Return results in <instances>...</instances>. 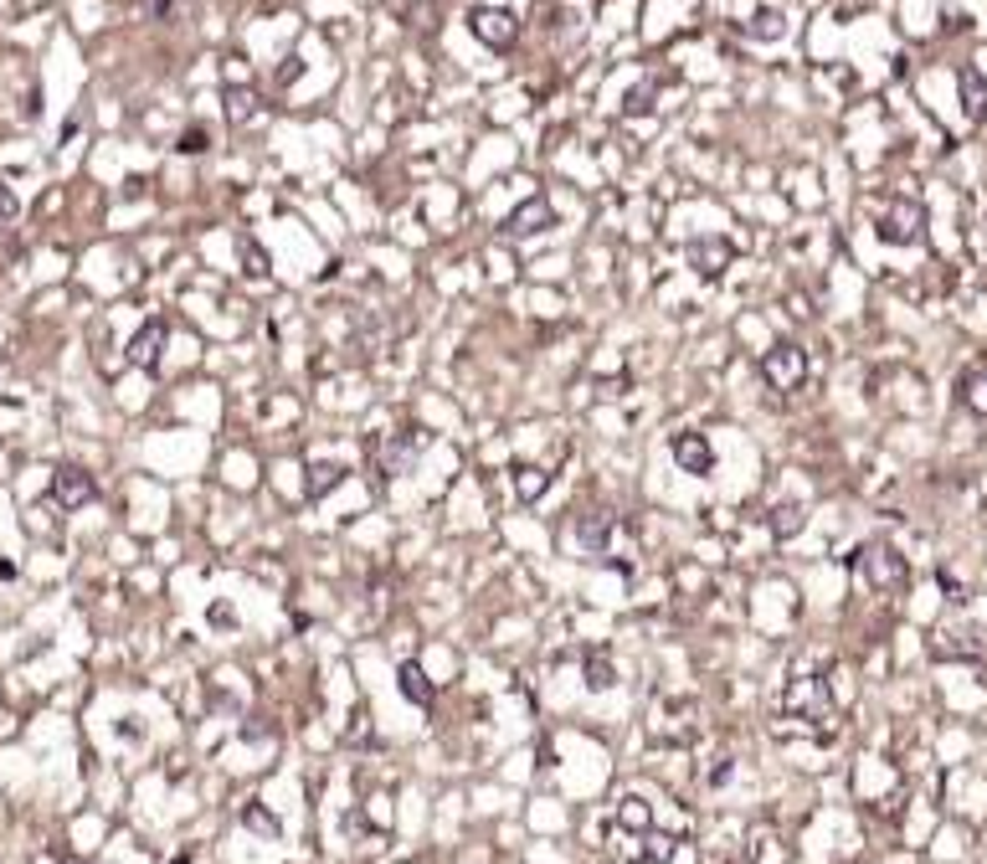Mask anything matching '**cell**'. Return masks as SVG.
<instances>
[{"mask_svg": "<svg viewBox=\"0 0 987 864\" xmlns=\"http://www.w3.org/2000/svg\"><path fill=\"white\" fill-rule=\"evenodd\" d=\"M781 705H787V720H802L818 741H829L833 731L823 725V720H833V695L823 679H812V674H797L792 685H787V695H781Z\"/></svg>", "mask_w": 987, "mask_h": 864, "instance_id": "1", "label": "cell"}, {"mask_svg": "<svg viewBox=\"0 0 987 864\" xmlns=\"http://www.w3.org/2000/svg\"><path fill=\"white\" fill-rule=\"evenodd\" d=\"M875 211V232L895 247H910V242H921V226H925V211L921 201H910V196H885V201H869Z\"/></svg>", "mask_w": 987, "mask_h": 864, "instance_id": "2", "label": "cell"}, {"mask_svg": "<svg viewBox=\"0 0 987 864\" xmlns=\"http://www.w3.org/2000/svg\"><path fill=\"white\" fill-rule=\"evenodd\" d=\"M762 381L771 386V391H797V386L808 381V350L792 345V340L771 345V350L762 355Z\"/></svg>", "mask_w": 987, "mask_h": 864, "instance_id": "3", "label": "cell"}, {"mask_svg": "<svg viewBox=\"0 0 987 864\" xmlns=\"http://www.w3.org/2000/svg\"><path fill=\"white\" fill-rule=\"evenodd\" d=\"M854 566L869 576L875 592H900L906 587V556H895L890 545H864L859 556H854Z\"/></svg>", "mask_w": 987, "mask_h": 864, "instance_id": "4", "label": "cell"}, {"mask_svg": "<svg viewBox=\"0 0 987 864\" xmlns=\"http://www.w3.org/2000/svg\"><path fill=\"white\" fill-rule=\"evenodd\" d=\"M93 494H98V484H93V474H88V468L67 464V468H57V474H52V499H57L62 510H82V504H88Z\"/></svg>", "mask_w": 987, "mask_h": 864, "instance_id": "5", "label": "cell"}, {"mask_svg": "<svg viewBox=\"0 0 987 864\" xmlns=\"http://www.w3.org/2000/svg\"><path fill=\"white\" fill-rule=\"evenodd\" d=\"M674 464H679V474H710L715 468V448H710V437L704 432H674Z\"/></svg>", "mask_w": 987, "mask_h": 864, "instance_id": "6", "label": "cell"}, {"mask_svg": "<svg viewBox=\"0 0 987 864\" xmlns=\"http://www.w3.org/2000/svg\"><path fill=\"white\" fill-rule=\"evenodd\" d=\"M468 26H474V36L484 42V47H510L514 36H520V21H514L510 11H489V5L468 11Z\"/></svg>", "mask_w": 987, "mask_h": 864, "instance_id": "7", "label": "cell"}, {"mask_svg": "<svg viewBox=\"0 0 987 864\" xmlns=\"http://www.w3.org/2000/svg\"><path fill=\"white\" fill-rule=\"evenodd\" d=\"M422 448H427V432H422V427L391 432V443H386V448H381V464H376V468H381V479H391V474H401V468L412 464V458H417V453H422Z\"/></svg>", "mask_w": 987, "mask_h": 864, "instance_id": "8", "label": "cell"}, {"mask_svg": "<svg viewBox=\"0 0 987 864\" xmlns=\"http://www.w3.org/2000/svg\"><path fill=\"white\" fill-rule=\"evenodd\" d=\"M695 715H700V705L689 700H664V725H653V736L658 741H685L695 731Z\"/></svg>", "mask_w": 987, "mask_h": 864, "instance_id": "9", "label": "cell"}, {"mask_svg": "<svg viewBox=\"0 0 987 864\" xmlns=\"http://www.w3.org/2000/svg\"><path fill=\"white\" fill-rule=\"evenodd\" d=\"M159 350H165V320H149L139 335L129 340V360H134V366H144V370L159 360Z\"/></svg>", "mask_w": 987, "mask_h": 864, "instance_id": "10", "label": "cell"}, {"mask_svg": "<svg viewBox=\"0 0 987 864\" xmlns=\"http://www.w3.org/2000/svg\"><path fill=\"white\" fill-rule=\"evenodd\" d=\"M689 257H695V268L704 273V278H715V273H725V263H731V242H720V237H704L689 247Z\"/></svg>", "mask_w": 987, "mask_h": 864, "instance_id": "11", "label": "cell"}, {"mask_svg": "<svg viewBox=\"0 0 987 864\" xmlns=\"http://www.w3.org/2000/svg\"><path fill=\"white\" fill-rule=\"evenodd\" d=\"M340 479H345V468L330 464V458H319V464H309V474H303V494L324 499L330 489H340Z\"/></svg>", "mask_w": 987, "mask_h": 864, "instance_id": "12", "label": "cell"}, {"mask_svg": "<svg viewBox=\"0 0 987 864\" xmlns=\"http://www.w3.org/2000/svg\"><path fill=\"white\" fill-rule=\"evenodd\" d=\"M545 489H551V474L541 464H514V494H520V504H535Z\"/></svg>", "mask_w": 987, "mask_h": 864, "instance_id": "13", "label": "cell"}, {"mask_svg": "<svg viewBox=\"0 0 987 864\" xmlns=\"http://www.w3.org/2000/svg\"><path fill=\"white\" fill-rule=\"evenodd\" d=\"M674 854H679V839H674V833H643V844L633 849V859L637 864H669Z\"/></svg>", "mask_w": 987, "mask_h": 864, "instance_id": "14", "label": "cell"}, {"mask_svg": "<svg viewBox=\"0 0 987 864\" xmlns=\"http://www.w3.org/2000/svg\"><path fill=\"white\" fill-rule=\"evenodd\" d=\"M612 541V510H587L581 514V545L587 551H607Z\"/></svg>", "mask_w": 987, "mask_h": 864, "instance_id": "15", "label": "cell"}, {"mask_svg": "<svg viewBox=\"0 0 987 864\" xmlns=\"http://www.w3.org/2000/svg\"><path fill=\"white\" fill-rule=\"evenodd\" d=\"M618 823H622L628 833H648V829H653V808H648V798L628 792V798L618 802Z\"/></svg>", "mask_w": 987, "mask_h": 864, "instance_id": "16", "label": "cell"}, {"mask_svg": "<svg viewBox=\"0 0 987 864\" xmlns=\"http://www.w3.org/2000/svg\"><path fill=\"white\" fill-rule=\"evenodd\" d=\"M956 391H962V401H967V412L987 417V366H972Z\"/></svg>", "mask_w": 987, "mask_h": 864, "instance_id": "17", "label": "cell"}, {"mask_svg": "<svg viewBox=\"0 0 987 864\" xmlns=\"http://www.w3.org/2000/svg\"><path fill=\"white\" fill-rule=\"evenodd\" d=\"M397 685H401V695H407L412 705H432V679L417 669V664H401V669H397Z\"/></svg>", "mask_w": 987, "mask_h": 864, "instance_id": "18", "label": "cell"}, {"mask_svg": "<svg viewBox=\"0 0 987 864\" xmlns=\"http://www.w3.org/2000/svg\"><path fill=\"white\" fill-rule=\"evenodd\" d=\"M962 103H967V119H982L987 113V78L977 72V67L962 72Z\"/></svg>", "mask_w": 987, "mask_h": 864, "instance_id": "19", "label": "cell"}, {"mask_svg": "<svg viewBox=\"0 0 987 864\" xmlns=\"http://www.w3.org/2000/svg\"><path fill=\"white\" fill-rule=\"evenodd\" d=\"M551 222V206L545 201H525V206L510 216V232H520V237H530V232H541V226Z\"/></svg>", "mask_w": 987, "mask_h": 864, "instance_id": "20", "label": "cell"}, {"mask_svg": "<svg viewBox=\"0 0 987 864\" xmlns=\"http://www.w3.org/2000/svg\"><path fill=\"white\" fill-rule=\"evenodd\" d=\"M253 113H257V93H253V88H226V119H232V124H247Z\"/></svg>", "mask_w": 987, "mask_h": 864, "instance_id": "21", "label": "cell"}, {"mask_svg": "<svg viewBox=\"0 0 987 864\" xmlns=\"http://www.w3.org/2000/svg\"><path fill=\"white\" fill-rule=\"evenodd\" d=\"M242 823L253 833H263V839H278V818L263 808V802H242Z\"/></svg>", "mask_w": 987, "mask_h": 864, "instance_id": "22", "label": "cell"}, {"mask_svg": "<svg viewBox=\"0 0 987 864\" xmlns=\"http://www.w3.org/2000/svg\"><path fill=\"white\" fill-rule=\"evenodd\" d=\"M618 685V669L607 654H587V689H612Z\"/></svg>", "mask_w": 987, "mask_h": 864, "instance_id": "23", "label": "cell"}, {"mask_svg": "<svg viewBox=\"0 0 987 864\" xmlns=\"http://www.w3.org/2000/svg\"><path fill=\"white\" fill-rule=\"evenodd\" d=\"M746 32H751V36H762V42H777V36L787 32V26H781V16H777V11H756Z\"/></svg>", "mask_w": 987, "mask_h": 864, "instance_id": "24", "label": "cell"}, {"mask_svg": "<svg viewBox=\"0 0 987 864\" xmlns=\"http://www.w3.org/2000/svg\"><path fill=\"white\" fill-rule=\"evenodd\" d=\"M797 525H802V510H797V504H781L777 520H771V530H777V535H797Z\"/></svg>", "mask_w": 987, "mask_h": 864, "instance_id": "25", "label": "cell"}, {"mask_svg": "<svg viewBox=\"0 0 987 864\" xmlns=\"http://www.w3.org/2000/svg\"><path fill=\"white\" fill-rule=\"evenodd\" d=\"M206 139H211V134L196 124V129H186V134H180V149H186V155H201V149H206Z\"/></svg>", "mask_w": 987, "mask_h": 864, "instance_id": "26", "label": "cell"}, {"mask_svg": "<svg viewBox=\"0 0 987 864\" xmlns=\"http://www.w3.org/2000/svg\"><path fill=\"white\" fill-rule=\"evenodd\" d=\"M704 782H710V787H725V782H731V756H715V762H710V772H704Z\"/></svg>", "mask_w": 987, "mask_h": 864, "instance_id": "27", "label": "cell"}, {"mask_svg": "<svg viewBox=\"0 0 987 864\" xmlns=\"http://www.w3.org/2000/svg\"><path fill=\"white\" fill-rule=\"evenodd\" d=\"M211 628H237V612L226 608V602H216L211 608Z\"/></svg>", "mask_w": 987, "mask_h": 864, "instance_id": "28", "label": "cell"}, {"mask_svg": "<svg viewBox=\"0 0 987 864\" xmlns=\"http://www.w3.org/2000/svg\"><path fill=\"white\" fill-rule=\"evenodd\" d=\"M242 257H247V273H253V278H263V273H268V268H263V253H257L253 242L242 247Z\"/></svg>", "mask_w": 987, "mask_h": 864, "instance_id": "29", "label": "cell"}, {"mask_svg": "<svg viewBox=\"0 0 987 864\" xmlns=\"http://www.w3.org/2000/svg\"><path fill=\"white\" fill-rule=\"evenodd\" d=\"M11 216H16V196H11L5 186H0V226L11 222Z\"/></svg>", "mask_w": 987, "mask_h": 864, "instance_id": "30", "label": "cell"}, {"mask_svg": "<svg viewBox=\"0 0 987 864\" xmlns=\"http://www.w3.org/2000/svg\"><path fill=\"white\" fill-rule=\"evenodd\" d=\"M62 864H82V859H78V854H62Z\"/></svg>", "mask_w": 987, "mask_h": 864, "instance_id": "31", "label": "cell"}]
</instances>
